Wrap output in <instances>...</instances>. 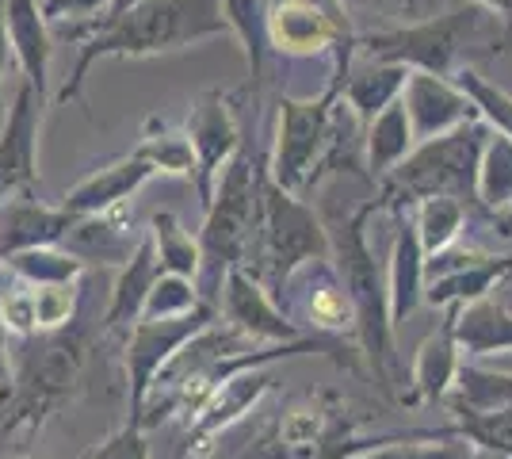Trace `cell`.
<instances>
[{"instance_id":"1","label":"cell","mask_w":512,"mask_h":459,"mask_svg":"<svg viewBox=\"0 0 512 459\" xmlns=\"http://www.w3.org/2000/svg\"><path fill=\"white\" fill-rule=\"evenodd\" d=\"M69 31L77 35V66L65 77L58 104H73L92 66H100L104 58L138 62V58L188 50L211 39H226L230 23L222 16V0H142L119 16L65 27V35Z\"/></svg>"},{"instance_id":"2","label":"cell","mask_w":512,"mask_h":459,"mask_svg":"<svg viewBox=\"0 0 512 459\" xmlns=\"http://www.w3.org/2000/svg\"><path fill=\"white\" fill-rule=\"evenodd\" d=\"M383 207V199L363 203L356 215L337 222H325L329 234V261L341 287L348 291V303L356 314V341L360 352L367 356L375 383L383 387V394H394V372H398V356H394V326H390V299H386V280L383 268L375 264L371 249H367V234L363 226L367 219Z\"/></svg>"},{"instance_id":"3","label":"cell","mask_w":512,"mask_h":459,"mask_svg":"<svg viewBox=\"0 0 512 459\" xmlns=\"http://www.w3.org/2000/svg\"><path fill=\"white\" fill-rule=\"evenodd\" d=\"M486 39L493 46L505 43V23L493 12H486L482 4H451L440 16H428L421 23L356 35V50L367 62H390V66H406L413 73L451 77L459 69V54Z\"/></svg>"},{"instance_id":"4","label":"cell","mask_w":512,"mask_h":459,"mask_svg":"<svg viewBox=\"0 0 512 459\" xmlns=\"http://www.w3.org/2000/svg\"><path fill=\"white\" fill-rule=\"evenodd\" d=\"M260 173H264L260 153L241 138V146L230 157V165L214 180L211 203H207V222H203V234H199V253H203V268L199 272H207V284H211L203 291L207 303L218 299L222 276L230 268H245V261H249V249H253L256 234Z\"/></svg>"},{"instance_id":"5","label":"cell","mask_w":512,"mask_h":459,"mask_svg":"<svg viewBox=\"0 0 512 459\" xmlns=\"http://www.w3.org/2000/svg\"><path fill=\"white\" fill-rule=\"evenodd\" d=\"M256 284L264 287L272 299L279 295V287L287 284V276L302 268L306 261H329V234L325 222L314 215V207H306L299 196L283 192L272 184L268 169L260 173V196H256V234L253 249Z\"/></svg>"},{"instance_id":"6","label":"cell","mask_w":512,"mask_h":459,"mask_svg":"<svg viewBox=\"0 0 512 459\" xmlns=\"http://www.w3.org/2000/svg\"><path fill=\"white\" fill-rule=\"evenodd\" d=\"M486 138H490V127L482 119H470L455 131L421 142L383 176V203L406 207V203L436 196L478 203L474 184H478V157Z\"/></svg>"},{"instance_id":"7","label":"cell","mask_w":512,"mask_h":459,"mask_svg":"<svg viewBox=\"0 0 512 459\" xmlns=\"http://www.w3.org/2000/svg\"><path fill=\"white\" fill-rule=\"evenodd\" d=\"M88 360V333L81 326H62L46 333L39 349L27 352L20 375H12V391L4 398V433H39L50 417L77 391Z\"/></svg>"},{"instance_id":"8","label":"cell","mask_w":512,"mask_h":459,"mask_svg":"<svg viewBox=\"0 0 512 459\" xmlns=\"http://www.w3.org/2000/svg\"><path fill=\"white\" fill-rule=\"evenodd\" d=\"M218 306L203 303L199 310L184 314V318H138L127 329V394H130V421L142 414L146 394L153 391L157 375L169 368V360L192 341L195 333L214 326Z\"/></svg>"},{"instance_id":"9","label":"cell","mask_w":512,"mask_h":459,"mask_svg":"<svg viewBox=\"0 0 512 459\" xmlns=\"http://www.w3.org/2000/svg\"><path fill=\"white\" fill-rule=\"evenodd\" d=\"M43 100L23 81L12 96V108L0 123V203L31 196L39 184V131H43Z\"/></svg>"},{"instance_id":"10","label":"cell","mask_w":512,"mask_h":459,"mask_svg":"<svg viewBox=\"0 0 512 459\" xmlns=\"http://www.w3.org/2000/svg\"><path fill=\"white\" fill-rule=\"evenodd\" d=\"M188 142H192V153H195V192L203 199V207L211 203V192H214V180L218 173L230 165V157L237 153L241 146V123H237L234 115V100L226 96V92H207V96H199L195 100L192 115H188Z\"/></svg>"},{"instance_id":"11","label":"cell","mask_w":512,"mask_h":459,"mask_svg":"<svg viewBox=\"0 0 512 459\" xmlns=\"http://www.w3.org/2000/svg\"><path fill=\"white\" fill-rule=\"evenodd\" d=\"M214 306H222V314H226L230 329H237L249 345H256V341L287 345V341L310 337V333H302V329L279 310L276 299L256 284L245 268H230V272L222 276V287H218Z\"/></svg>"},{"instance_id":"12","label":"cell","mask_w":512,"mask_h":459,"mask_svg":"<svg viewBox=\"0 0 512 459\" xmlns=\"http://www.w3.org/2000/svg\"><path fill=\"white\" fill-rule=\"evenodd\" d=\"M272 364H264V368H245V372L230 375V379H222L218 387L211 391V398L195 410V417L188 421V456H203V452H211L214 440L222 437L226 429H234L241 417L253 410L256 402L264 398V394L272 391V372H268Z\"/></svg>"},{"instance_id":"13","label":"cell","mask_w":512,"mask_h":459,"mask_svg":"<svg viewBox=\"0 0 512 459\" xmlns=\"http://www.w3.org/2000/svg\"><path fill=\"white\" fill-rule=\"evenodd\" d=\"M402 108H406L413 142H428L440 134L463 127L470 119H478V111L448 77H432V73H413L409 69L406 88H402Z\"/></svg>"},{"instance_id":"14","label":"cell","mask_w":512,"mask_h":459,"mask_svg":"<svg viewBox=\"0 0 512 459\" xmlns=\"http://www.w3.org/2000/svg\"><path fill=\"white\" fill-rule=\"evenodd\" d=\"M81 215L65 211L62 203L50 207L35 196H20L0 203V261L23 253V249H43V245H62V238L73 230Z\"/></svg>"},{"instance_id":"15","label":"cell","mask_w":512,"mask_h":459,"mask_svg":"<svg viewBox=\"0 0 512 459\" xmlns=\"http://www.w3.org/2000/svg\"><path fill=\"white\" fill-rule=\"evenodd\" d=\"M150 176H157V169H153L146 157H138V153L130 150L127 157H119V161H111L104 169L88 173L81 184H73V188L65 192L62 207L73 211V215H111V211L123 207Z\"/></svg>"},{"instance_id":"16","label":"cell","mask_w":512,"mask_h":459,"mask_svg":"<svg viewBox=\"0 0 512 459\" xmlns=\"http://www.w3.org/2000/svg\"><path fill=\"white\" fill-rule=\"evenodd\" d=\"M4 35L8 50L23 69V81L46 96L50 85V62H54V35L39 12V0H4Z\"/></svg>"},{"instance_id":"17","label":"cell","mask_w":512,"mask_h":459,"mask_svg":"<svg viewBox=\"0 0 512 459\" xmlns=\"http://www.w3.org/2000/svg\"><path fill=\"white\" fill-rule=\"evenodd\" d=\"M390 326H402L417 306L425 303V249L406 207H394V249H390Z\"/></svg>"},{"instance_id":"18","label":"cell","mask_w":512,"mask_h":459,"mask_svg":"<svg viewBox=\"0 0 512 459\" xmlns=\"http://www.w3.org/2000/svg\"><path fill=\"white\" fill-rule=\"evenodd\" d=\"M459 372V345H455V306H448V318L428 333L413 360L409 391L402 394L406 406L417 402H444Z\"/></svg>"},{"instance_id":"19","label":"cell","mask_w":512,"mask_h":459,"mask_svg":"<svg viewBox=\"0 0 512 459\" xmlns=\"http://www.w3.org/2000/svg\"><path fill=\"white\" fill-rule=\"evenodd\" d=\"M157 276H161V264L153 257L150 234H142L138 249L130 253V261L119 264V276H115V287H111V303H107V310H104L107 333L130 329L142 318V306H146V295H150V287L157 284Z\"/></svg>"},{"instance_id":"20","label":"cell","mask_w":512,"mask_h":459,"mask_svg":"<svg viewBox=\"0 0 512 459\" xmlns=\"http://www.w3.org/2000/svg\"><path fill=\"white\" fill-rule=\"evenodd\" d=\"M512 276V253L509 257H490V253H482L478 261L463 264V268H455V272H444V276H436V280H425V303L428 306H440V310H448V306H467L474 299H486L493 291V284H501V280H509Z\"/></svg>"},{"instance_id":"21","label":"cell","mask_w":512,"mask_h":459,"mask_svg":"<svg viewBox=\"0 0 512 459\" xmlns=\"http://www.w3.org/2000/svg\"><path fill=\"white\" fill-rule=\"evenodd\" d=\"M455 345L467 356L512 352V310L493 303L490 295L467 306H455Z\"/></svg>"},{"instance_id":"22","label":"cell","mask_w":512,"mask_h":459,"mask_svg":"<svg viewBox=\"0 0 512 459\" xmlns=\"http://www.w3.org/2000/svg\"><path fill=\"white\" fill-rule=\"evenodd\" d=\"M142 234L123 230L111 215H81L62 238V249L85 264H127Z\"/></svg>"},{"instance_id":"23","label":"cell","mask_w":512,"mask_h":459,"mask_svg":"<svg viewBox=\"0 0 512 459\" xmlns=\"http://www.w3.org/2000/svg\"><path fill=\"white\" fill-rule=\"evenodd\" d=\"M409 69L390 62H363L360 69H348V81L341 88V100L356 115V123L367 127L379 111H386L406 88Z\"/></svg>"},{"instance_id":"24","label":"cell","mask_w":512,"mask_h":459,"mask_svg":"<svg viewBox=\"0 0 512 459\" xmlns=\"http://www.w3.org/2000/svg\"><path fill=\"white\" fill-rule=\"evenodd\" d=\"M451 414H493L512 406V372H493L482 364H459L448 391Z\"/></svg>"},{"instance_id":"25","label":"cell","mask_w":512,"mask_h":459,"mask_svg":"<svg viewBox=\"0 0 512 459\" xmlns=\"http://www.w3.org/2000/svg\"><path fill=\"white\" fill-rule=\"evenodd\" d=\"M314 276H318V287L302 299V326H310L314 337H325V333H341L344 326H356V314H352V303H348V291L341 287L337 272H333V261H318L314 264Z\"/></svg>"},{"instance_id":"26","label":"cell","mask_w":512,"mask_h":459,"mask_svg":"<svg viewBox=\"0 0 512 459\" xmlns=\"http://www.w3.org/2000/svg\"><path fill=\"white\" fill-rule=\"evenodd\" d=\"M150 245L153 257L161 264V272L169 276H184V280H195L199 268H203V253H199V238H192L184 230V222L176 219L172 211H157L150 219Z\"/></svg>"},{"instance_id":"27","label":"cell","mask_w":512,"mask_h":459,"mask_svg":"<svg viewBox=\"0 0 512 459\" xmlns=\"http://www.w3.org/2000/svg\"><path fill=\"white\" fill-rule=\"evenodd\" d=\"M4 272H12L20 284L46 287V284H77L85 276V264L73 253H65L62 245H43V249H23L0 261Z\"/></svg>"},{"instance_id":"28","label":"cell","mask_w":512,"mask_h":459,"mask_svg":"<svg viewBox=\"0 0 512 459\" xmlns=\"http://www.w3.org/2000/svg\"><path fill=\"white\" fill-rule=\"evenodd\" d=\"M409 150H413V131H409L402 96H398L390 108L367 123V165L375 176H386Z\"/></svg>"},{"instance_id":"29","label":"cell","mask_w":512,"mask_h":459,"mask_svg":"<svg viewBox=\"0 0 512 459\" xmlns=\"http://www.w3.org/2000/svg\"><path fill=\"white\" fill-rule=\"evenodd\" d=\"M268 8H272V0H222V16L230 23V35L245 46L253 85L264 77V58H268V31H264Z\"/></svg>"},{"instance_id":"30","label":"cell","mask_w":512,"mask_h":459,"mask_svg":"<svg viewBox=\"0 0 512 459\" xmlns=\"http://www.w3.org/2000/svg\"><path fill=\"white\" fill-rule=\"evenodd\" d=\"M474 196L486 211H509L512 207V138L490 131L482 157H478Z\"/></svg>"},{"instance_id":"31","label":"cell","mask_w":512,"mask_h":459,"mask_svg":"<svg viewBox=\"0 0 512 459\" xmlns=\"http://www.w3.org/2000/svg\"><path fill=\"white\" fill-rule=\"evenodd\" d=\"M463 222H467V203L448 196H436V199H421L417 203V238H421V249H425V261L451 249L459 234H463Z\"/></svg>"},{"instance_id":"32","label":"cell","mask_w":512,"mask_h":459,"mask_svg":"<svg viewBox=\"0 0 512 459\" xmlns=\"http://www.w3.org/2000/svg\"><path fill=\"white\" fill-rule=\"evenodd\" d=\"M448 81L467 96L470 104H474L478 119H482L486 127H493L497 134L512 138V96L505 92V88L490 85L478 69H470V66H459Z\"/></svg>"},{"instance_id":"33","label":"cell","mask_w":512,"mask_h":459,"mask_svg":"<svg viewBox=\"0 0 512 459\" xmlns=\"http://www.w3.org/2000/svg\"><path fill=\"white\" fill-rule=\"evenodd\" d=\"M138 157H146L157 173L165 176H195V153H192V142H188V134L184 131H172L161 123V131H153L134 146Z\"/></svg>"},{"instance_id":"34","label":"cell","mask_w":512,"mask_h":459,"mask_svg":"<svg viewBox=\"0 0 512 459\" xmlns=\"http://www.w3.org/2000/svg\"><path fill=\"white\" fill-rule=\"evenodd\" d=\"M455 437L497 459H512V406L493 414H455Z\"/></svg>"},{"instance_id":"35","label":"cell","mask_w":512,"mask_h":459,"mask_svg":"<svg viewBox=\"0 0 512 459\" xmlns=\"http://www.w3.org/2000/svg\"><path fill=\"white\" fill-rule=\"evenodd\" d=\"M207 303L199 291H195V280H184V276H169L161 272L157 284L150 287L146 295V306H142V318H184L199 306Z\"/></svg>"},{"instance_id":"36","label":"cell","mask_w":512,"mask_h":459,"mask_svg":"<svg viewBox=\"0 0 512 459\" xmlns=\"http://www.w3.org/2000/svg\"><path fill=\"white\" fill-rule=\"evenodd\" d=\"M31 299H35V326H39V333H54V329L69 326L77 318V284L31 287Z\"/></svg>"},{"instance_id":"37","label":"cell","mask_w":512,"mask_h":459,"mask_svg":"<svg viewBox=\"0 0 512 459\" xmlns=\"http://www.w3.org/2000/svg\"><path fill=\"white\" fill-rule=\"evenodd\" d=\"M0 329L12 337H35V299L31 287H0Z\"/></svg>"},{"instance_id":"38","label":"cell","mask_w":512,"mask_h":459,"mask_svg":"<svg viewBox=\"0 0 512 459\" xmlns=\"http://www.w3.org/2000/svg\"><path fill=\"white\" fill-rule=\"evenodd\" d=\"M107 8H111V0H39V12L50 27L104 20Z\"/></svg>"},{"instance_id":"39","label":"cell","mask_w":512,"mask_h":459,"mask_svg":"<svg viewBox=\"0 0 512 459\" xmlns=\"http://www.w3.org/2000/svg\"><path fill=\"white\" fill-rule=\"evenodd\" d=\"M88 459H150V440H146V429L127 421L123 429H115L104 444H96Z\"/></svg>"},{"instance_id":"40","label":"cell","mask_w":512,"mask_h":459,"mask_svg":"<svg viewBox=\"0 0 512 459\" xmlns=\"http://www.w3.org/2000/svg\"><path fill=\"white\" fill-rule=\"evenodd\" d=\"M363 4H371V8L383 12L394 27H402V23H421V20H428V16H440L455 0H363Z\"/></svg>"},{"instance_id":"41","label":"cell","mask_w":512,"mask_h":459,"mask_svg":"<svg viewBox=\"0 0 512 459\" xmlns=\"http://www.w3.org/2000/svg\"><path fill=\"white\" fill-rule=\"evenodd\" d=\"M455 4H482L486 12H493L505 23V39H512V0H455Z\"/></svg>"},{"instance_id":"42","label":"cell","mask_w":512,"mask_h":459,"mask_svg":"<svg viewBox=\"0 0 512 459\" xmlns=\"http://www.w3.org/2000/svg\"><path fill=\"white\" fill-rule=\"evenodd\" d=\"M12 391V368H8V352H4V329H0V398Z\"/></svg>"},{"instance_id":"43","label":"cell","mask_w":512,"mask_h":459,"mask_svg":"<svg viewBox=\"0 0 512 459\" xmlns=\"http://www.w3.org/2000/svg\"><path fill=\"white\" fill-rule=\"evenodd\" d=\"M8 58H12V50H8V35H4V0H0V85L8 73Z\"/></svg>"},{"instance_id":"44","label":"cell","mask_w":512,"mask_h":459,"mask_svg":"<svg viewBox=\"0 0 512 459\" xmlns=\"http://www.w3.org/2000/svg\"><path fill=\"white\" fill-rule=\"evenodd\" d=\"M134 4H142V0H111V8H107V16H119V12H127Z\"/></svg>"},{"instance_id":"45","label":"cell","mask_w":512,"mask_h":459,"mask_svg":"<svg viewBox=\"0 0 512 459\" xmlns=\"http://www.w3.org/2000/svg\"><path fill=\"white\" fill-rule=\"evenodd\" d=\"M501 226H505V230H501V234H512V207H509V215H505V219H501Z\"/></svg>"},{"instance_id":"46","label":"cell","mask_w":512,"mask_h":459,"mask_svg":"<svg viewBox=\"0 0 512 459\" xmlns=\"http://www.w3.org/2000/svg\"><path fill=\"white\" fill-rule=\"evenodd\" d=\"M4 459H27V456H4Z\"/></svg>"},{"instance_id":"47","label":"cell","mask_w":512,"mask_h":459,"mask_svg":"<svg viewBox=\"0 0 512 459\" xmlns=\"http://www.w3.org/2000/svg\"><path fill=\"white\" fill-rule=\"evenodd\" d=\"M0 287H4V284H0Z\"/></svg>"}]
</instances>
